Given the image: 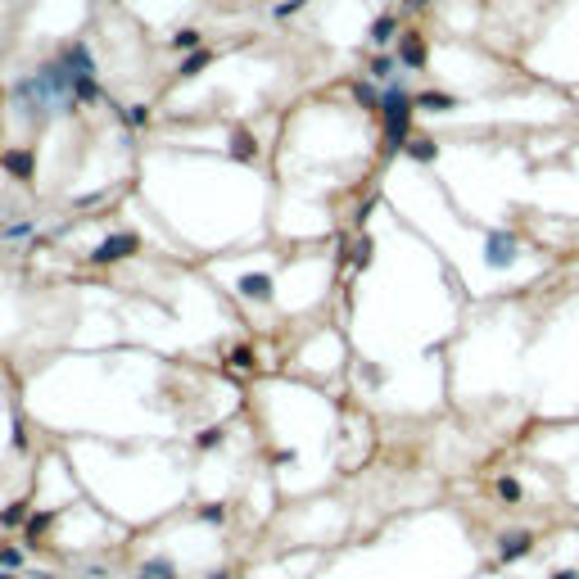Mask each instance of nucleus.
<instances>
[{
	"label": "nucleus",
	"instance_id": "obj_1",
	"mask_svg": "<svg viewBox=\"0 0 579 579\" xmlns=\"http://www.w3.org/2000/svg\"><path fill=\"white\" fill-rule=\"evenodd\" d=\"M412 104H416V100L407 95L403 87H389V91H385V95H381L385 131H389V141H394V145H398V141H403V136H407V122H412Z\"/></svg>",
	"mask_w": 579,
	"mask_h": 579
},
{
	"label": "nucleus",
	"instance_id": "obj_2",
	"mask_svg": "<svg viewBox=\"0 0 579 579\" xmlns=\"http://www.w3.org/2000/svg\"><path fill=\"white\" fill-rule=\"evenodd\" d=\"M484 258H489V267H507V262L516 258V236H507V231H493L489 245H484Z\"/></svg>",
	"mask_w": 579,
	"mask_h": 579
},
{
	"label": "nucleus",
	"instance_id": "obj_3",
	"mask_svg": "<svg viewBox=\"0 0 579 579\" xmlns=\"http://www.w3.org/2000/svg\"><path fill=\"white\" fill-rule=\"evenodd\" d=\"M127 253H136V236L122 231V236H109V240L100 245L91 258H95V262H118V258H127Z\"/></svg>",
	"mask_w": 579,
	"mask_h": 579
},
{
	"label": "nucleus",
	"instance_id": "obj_4",
	"mask_svg": "<svg viewBox=\"0 0 579 579\" xmlns=\"http://www.w3.org/2000/svg\"><path fill=\"white\" fill-rule=\"evenodd\" d=\"M534 552V534H507L503 543H498V557L503 561H521Z\"/></svg>",
	"mask_w": 579,
	"mask_h": 579
},
{
	"label": "nucleus",
	"instance_id": "obj_5",
	"mask_svg": "<svg viewBox=\"0 0 579 579\" xmlns=\"http://www.w3.org/2000/svg\"><path fill=\"white\" fill-rule=\"evenodd\" d=\"M398 64H407V68L426 64V45H421V36H403V45H398Z\"/></svg>",
	"mask_w": 579,
	"mask_h": 579
},
{
	"label": "nucleus",
	"instance_id": "obj_6",
	"mask_svg": "<svg viewBox=\"0 0 579 579\" xmlns=\"http://www.w3.org/2000/svg\"><path fill=\"white\" fill-rule=\"evenodd\" d=\"M5 168H10L19 181H27V177H32V154H27V150H10V154H5Z\"/></svg>",
	"mask_w": 579,
	"mask_h": 579
},
{
	"label": "nucleus",
	"instance_id": "obj_7",
	"mask_svg": "<svg viewBox=\"0 0 579 579\" xmlns=\"http://www.w3.org/2000/svg\"><path fill=\"white\" fill-rule=\"evenodd\" d=\"M240 295L262 304V299H272V281H267V276H245V281H240Z\"/></svg>",
	"mask_w": 579,
	"mask_h": 579
},
{
	"label": "nucleus",
	"instance_id": "obj_8",
	"mask_svg": "<svg viewBox=\"0 0 579 579\" xmlns=\"http://www.w3.org/2000/svg\"><path fill=\"white\" fill-rule=\"evenodd\" d=\"M416 104H421V109H435V113H444V109H453L457 100H453V95H444V91H426V95H416Z\"/></svg>",
	"mask_w": 579,
	"mask_h": 579
},
{
	"label": "nucleus",
	"instance_id": "obj_9",
	"mask_svg": "<svg viewBox=\"0 0 579 579\" xmlns=\"http://www.w3.org/2000/svg\"><path fill=\"white\" fill-rule=\"evenodd\" d=\"M372 41L376 45H389L394 41V19H376L372 23Z\"/></svg>",
	"mask_w": 579,
	"mask_h": 579
},
{
	"label": "nucleus",
	"instance_id": "obj_10",
	"mask_svg": "<svg viewBox=\"0 0 579 579\" xmlns=\"http://www.w3.org/2000/svg\"><path fill=\"white\" fill-rule=\"evenodd\" d=\"M204 64H208V55H204V50H195V55L181 64V77H199V73H204Z\"/></svg>",
	"mask_w": 579,
	"mask_h": 579
},
{
	"label": "nucleus",
	"instance_id": "obj_11",
	"mask_svg": "<svg viewBox=\"0 0 579 579\" xmlns=\"http://www.w3.org/2000/svg\"><path fill=\"white\" fill-rule=\"evenodd\" d=\"M498 493H503L507 503H521V484H516L512 475H498Z\"/></svg>",
	"mask_w": 579,
	"mask_h": 579
},
{
	"label": "nucleus",
	"instance_id": "obj_12",
	"mask_svg": "<svg viewBox=\"0 0 579 579\" xmlns=\"http://www.w3.org/2000/svg\"><path fill=\"white\" fill-rule=\"evenodd\" d=\"M407 154L421 159V163H430V159H435V141H412V145H407Z\"/></svg>",
	"mask_w": 579,
	"mask_h": 579
},
{
	"label": "nucleus",
	"instance_id": "obj_13",
	"mask_svg": "<svg viewBox=\"0 0 579 579\" xmlns=\"http://www.w3.org/2000/svg\"><path fill=\"white\" fill-rule=\"evenodd\" d=\"M172 45H177V50H195V45H199V32H195V27H181V32L172 36Z\"/></svg>",
	"mask_w": 579,
	"mask_h": 579
},
{
	"label": "nucleus",
	"instance_id": "obj_14",
	"mask_svg": "<svg viewBox=\"0 0 579 579\" xmlns=\"http://www.w3.org/2000/svg\"><path fill=\"white\" fill-rule=\"evenodd\" d=\"M372 77H381V82H389V77H394V59H389V55L372 59Z\"/></svg>",
	"mask_w": 579,
	"mask_h": 579
},
{
	"label": "nucleus",
	"instance_id": "obj_15",
	"mask_svg": "<svg viewBox=\"0 0 579 579\" xmlns=\"http://www.w3.org/2000/svg\"><path fill=\"white\" fill-rule=\"evenodd\" d=\"M145 579H172V566H168V561H150V566H145Z\"/></svg>",
	"mask_w": 579,
	"mask_h": 579
},
{
	"label": "nucleus",
	"instance_id": "obj_16",
	"mask_svg": "<svg viewBox=\"0 0 579 579\" xmlns=\"http://www.w3.org/2000/svg\"><path fill=\"white\" fill-rule=\"evenodd\" d=\"M127 122H131V127H145V122H150V109H145V104H131V109H127Z\"/></svg>",
	"mask_w": 579,
	"mask_h": 579
},
{
	"label": "nucleus",
	"instance_id": "obj_17",
	"mask_svg": "<svg viewBox=\"0 0 579 579\" xmlns=\"http://www.w3.org/2000/svg\"><path fill=\"white\" fill-rule=\"evenodd\" d=\"M213 444H222V430H218V426L199 430V449H213Z\"/></svg>",
	"mask_w": 579,
	"mask_h": 579
},
{
	"label": "nucleus",
	"instance_id": "obj_18",
	"mask_svg": "<svg viewBox=\"0 0 579 579\" xmlns=\"http://www.w3.org/2000/svg\"><path fill=\"white\" fill-rule=\"evenodd\" d=\"M199 516H204L208 525H222V521H227V512H222V507H204V512H199Z\"/></svg>",
	"mask_w": 579,
	"mask_h": 579
},
{
	"label": "nucleus",
	"instance_id": "obj_19",
	"mask_svg": "<svg viewBox=\"0 0 579 579\" xmlns=\"http://www.w3.org/2000/svg\"><path fill=\"white\" fill-rule=\"evenodd\" d=\"M299 5H304V0H281V5H276V19H290Z\"/></svg>",
	"mask_w": 579,
	"mask_h": 579
},
{
	"label": "nucleus",
	"instance_id": "obj_20",
	"mask_svg": "<svg viewBox=\"0 0 579 579\" xmlns=\"http://www.w3.org/2000/svg\"><path fill=\"white\" fill-rule=\"evenodd\" d=\"M0 566L14 570V566H19V552H14V547H5V552H0Z\"/></svg>",
	"mask_w": 579,
	"mask_h": 579
},
{
	"label": "nucleus",
	"instance_id": "obj_21",
	"mask_svg": "<svg viewBox=\"0 0 579 579\" xmlns=\"http://www.w3.org/2000/svg\"><path fill=\"white\" fill-rule=\"evenodd\" d=\"M27 231H32L27 222H14V227H5V236H10V240H19V236H27Z\"/></svg>",
	"mask_w": 579,
	"mask_h": 579
},
{
	"label": "nucleus",
	"instance_id": "obj_22",
	"mask_svg": "<svg viewBox=\"0 0 579 579\" xmlns=\"http://www.w3.org/2000/svg\"><path fill=\"white\" fill-rule=\"evenodd\" d=\"M45 521H50V516H32V521H27V534H41Z\"/></svg>",
	"mask_w": 579,
	"mask_h": 579
},
{
	"label": "nucleus",
	"instance_id": "obj_23",
	"mask_svg": "<svg viewBox=\"0 0 579 579\" xmlns=\"http://www.w3.org/2000/svg\"><path fill=\"white\" fill-rule=\"evenodd\" d=\"M552 579H579V570H557Z\"/></svg>",
	"mask_w": 579,
	"mask_h": 579
},
{
	"label": "nucleus",
	"instance_id": "obj_24",
	"mask_svg": "<svg viewBox=\"0 0 579 579\" xmlns=\"http://www.w3.org/2000/svg\"><path fill=\"white\" fill-rule=\"evenodd\" d=\"M208 579H227V575H208Z\"/></svg>",
	"mask_w": 579,
	"mask_h": 579
},
{
	"label": "nucleus",
	"instance_id": "obj_25",
	"mask_svg": "<svg viewBox=\"0 0 579 579\" xmlns=\"http://www.w3.org/2000/svg\"><path fill=\"white\" fill-rule=\"evenodd\" d=\"M412 5H426V0H412Z\"/></svg>",
	"mask_w": 579,
	"mask_h": 579
},
{
	"label": "nucleus",
	"instance_id": "obj_26",
	"mask_svg": "<svg viewBox=\"0 0 579 579\" xmlns=\"http://www.w3.org/2000/svg\"><path fill=\"white\" fill-rule=\"evenodd\" d=\"M141 579H145V575H141Z\"/></svg>",
	"mask_w": 579,
	"mask_h": 579
}]
</instances>
